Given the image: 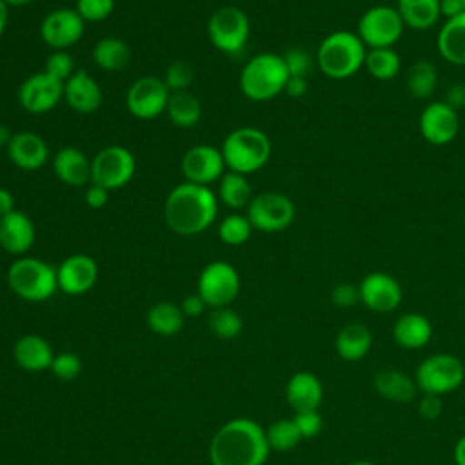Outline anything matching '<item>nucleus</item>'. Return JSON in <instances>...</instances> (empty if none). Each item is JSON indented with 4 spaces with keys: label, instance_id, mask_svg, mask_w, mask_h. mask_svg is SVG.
<instances>
[{
    "label": "nucleus",
    "instance_id": "39448f33",
    "mask_svg": "<svg viewBox=\"0 0 465 465\" xmlns=\"http://www.w3.org/2000/svg\"><path fill=\"white\" fill-rule=\"evenodd\" d=\"M222 156L227 171L251 174L265 167L271 158V138L258 127H238L222 142Z\"/></svg>",
    "mask_w": 465,
    "mask_h": 465
},
{
    "label": "nucleus",
    "instance_id": "603ef678",
    "mask_svg": "<svg viewBox=\"0 0 465 465\" xmlns=\"http://www.w3.org/2000/svg\"><path fill=\"white\" fill-rule=\"evenodd\" d=\"M445 102L454 107L456 111L465 105V85L463 84H452L445 93Z\"/></svg>",
    "mask_w": 465,
    "mask_h": 465
},
{
    "label": "nucleus",
    "instance_id": "0eeeda50",
    "mask_svg": "<svg viewBox=\"0 0 465 465\" xmlns=\"http://www.w3.org/2000/svg\"><path fill=\"white\" fill-rule=\"evenodd\" d=\"M414 381L421 394L443 396L458 391L465 381L463 361L449 352L427 356L414 372Z\"/></svg>",
    "mask_w": 465,
    "mask_h": 465
},
{
    "label": "nucleus",
    "instance_id": "2eb2a0df",
    "mask_svg": "<svg viewBox=\"0 0 465 465\" xmlns=\"http://www.w3.org/2000/svg\"><path fill=\"white\" fill-rule=\"evenodd\" d=\"M85 22L71 7L49 11L40 22V36L44 44L54 51H65L84 36Z\"/></svg>",
    "mask_w": 465,
    "mask_h": 465
},
{
    "label": "nucleus",
    "instance_id": "aec40b11",
    "mask_svg": "<svg viewBox=\"0 0 465 465\" xmlns=\"http://www.w3.org/2000/svg\"><path fill=\"white\" fill-rule=\"evenodd\" d=\"M7 156L20 171H38L49 160V147L45 140L33 131L15 133L7 143Z\"/></svg>",
    "mask_w": 465,
    "mask_h": 465
},
{
    "label": "nucleus",
    "instance_id": "4c0bfd02",
    "mask_svg": "<svg viewBox=\"0 0 465 465\" xmlns=\"http://www.w3.org/2000/svg\"><path fill=\"white\" fill-rule=\"evenodd\" d=\"M252 225L247 218V214H240V213H231L227 214L220 225H218V238L225 243V245H243L251 234H252Z\"/></svg>",
    "mask_w": 465,
    "mask_h": 465
},
{
    "label": "nucleus",
    "instance_id": "a19ab883",
    "mask_svg": "<svg viewBox=\"0 0 465 465\" xmlns=\"http://www.w3.org/2000/svg\"><path fill=\"white\" fill-rule=\"evenodd\" d=\"M74 9L84 22H102L114 11V0H76Z\"/></svg>",
    "mask_w": 465,
    "mask_h": 465
},
{
    "label": "nucleus",
    "instance_id": "a18cd8bd",
    "mask_svg": "<svg viewBox=\"0 0 465 465\" xmlns=\"http://www.w3.org/2000/svg\"><path fill=\"white\" fill-rule=\"evenodd\" d=\"M292 421L296 423L302 438H314L322 430V425H323V420L318 411L296 412Z\"/></svg>",
    "mask_w": 465,
    "mask_h": 465
},
{
    "label": "nucleus",
    "instance_id": "052dcab7",
    "mask_svg": "<svg viewBox=\"0 0 465 465\" xmlns=\"http://www.w3.org/2000/svg\"><path fill=\"white\" fill-rule=\"evenodd\" d=\"M349 465H376V463H372V461H369V460H358V461H352V463H349Z\"/></svg>",
    "mask_w": 465,
    "mask_h": 465
},
{
    "label": "nucleus",
    "instance_id": "f03ea898",
    "mask_svg": "<svg viewBox=\"0 0 465 465\" xmlns=\"http://www.w3.org/2000/svg\"><path fill=\"white\" fill-rule=\"evenodd\" d=\"M218 196L209 185L182 182L171 189L163 203L165 225L180 236H194L213 225Z\"/></svg>",
    "mask_w": 465,
    "mask_h": 465
},
{
    "label": "nucleus",
    "instance_id": "6e6552de",
    "mask_svg": "<svg viewBox=\"0 0 465 465\" xmlns=\"http://www.w3.org/2000/svg\"><path fill=\"white\" fill-rule=\"evenodd\" d=\"M405 24L396 7L387 4H378L369 7L358 20L356 35L367 49L394 47L401 38Z\"/></svg>",
    "mask_w": 465,
    "mask_h": 465
},
{
    "label": "nucleus",
    "instance_id": "ddd939ff",
    "mask_svg": "<svg viewBox=\"0 0 465 465\" xmlns=\"http://www.w3.org/2000/svg\"><path fill=\"white\" fill-rule=\"evenodd\" d=\"M169 96L171 91L163 78L140 76L127 89L125 107L138 120H153L165 113Z\"/></svg>",
    "mask_w": 465,
    "mask_h": 465
},
{
    "label": "nucleus",
    "instance_id": "e433bc0d",
    "mask_svg": "<svg viewBox=\"0 0 465 465\" xmlns=\"http://www.w3.org/2000/svg\"><path fill=\"white\" fill-rule=\"evenodd\" d=\"M265 436L271 450H276V452H289L303 440L296 423L285 418L272 421L269 429H265Z\"/></svg>",
    "mask_w": 465,
    "mask_h": 465
},
{
    "label": "nucleus",
    "instance_id": "864d4df0",
    "mask_svg": "<svg viewBox=\"0 0 465 465\" xmlns=\"http://www.w3.org/2000/svg\"><path fill=\"white\" fill-rule=\"evenodd\" d=\"M440 9H441V18L445 20L465 13V7L460 4V0H440Z\"/></svg>",
    "mask_w": 465,
    "mask_h": 465
},
{
    "label": "nucleus",
    "instance_id": "49530a36",
    "mask_svg": "<svg viewBox=\"0 0 465 465\" xmlns=\"http://www.w3.org/2000/svg\"><path fill=\"white\" fill-rule=\"evenodd\" d=\"M331 302L340 307V309H347V307H354L360 302V291L358 285L349 283V282H341L338 285L332 287L331 291Z\"/></svg>",
    "mask_w": 465,
    "mask_h": 465
},
{
    "label": "nucleus",
    "instance_id": "f257e3e1",
    "mask_svg": "<svg viewBox=\"0 0 465 465\" xmlns=\"http://www.w3.org/2000/svg\"><path fill=\"white\" fill-rule=\"evenodd\" d=\"M269 452L265 429L249 418L223 423L209 445L213 465H263Z\"/></svg>",
    "mask_w": 465,
    "mask_h": 465
},
{
    "label": "nucleus",
    "instance_id": "a878e982",
    "mask_svg": "<svg viewBox=\"0 0 465 465\" xmlns=\"http://www.w3.org/2000/svg\"><path fill=\"white\" fill-rule=\"evenodd\" d=\"M392 338L401 349H421L432 338V323L420 312H405L394 322Z\"/></svg>",
    "mask_w": 465,
    "mask_h": 465
},
{
    "label": "nucleus",
    "instance_id": "20e7f679",
    "mask_svg": "<svg viewBox=\"0 0 465 465\" xmlns=\"http://www.w3.org/2000/svg\"><path fill=\"white\" fill-rule=\"evenodd\" d=\"M289 71L282 54L258 53L247 60L240 73V91L252 102H269L285 91Z\"/></svg>",
    "mask_w": 465,
    "mask_h": 465
},
{
    "label": "nucleus",
    "instance_id": "4468645a",
    "mask_svg": "<svg viewBox=\"0 0 465 465\" xmlns=\"http://www.w3.org/2000/svg\"><path fill=\"white\" fill-rule=\"evenodd\" d=\"M64 98V82L45 71L29 74L18 87V104L29 114H45Z\"/></svg>",
    "mask_w": 465,
    "mask_h": 465
},
{
    "label": "nucleus",
    "instance_id": "8fccbe9b",
    "mask_svg": "<svg viewBox=\"0 0 465 465\" xmlns=\"http://www.w3.org/2000/svg\"><path fill=\"white\" fill-rule=\"evenodd\" d=\"M205 307H207V303L203 302V298H202L198 292L185 296V298L182 300V305H180L183 316H191V318L200 316Z\"/></svg>",
    "mask_w": 465,
    "mask_h": 465
},
{
    "label": "nucleus",
    "instance_id": "680f3d73",
    "mask_svg": "<svg viewBox=\"0 0 465 465\" xmlns=\"http://www.w3.org/2000/svg\"><path fill=\"white\" fill-rule=\"evenodd\" d=\"M460 4H461V5H463V7H465V0H460Z\"/></svg>",
    "mask_w": 465,
    "mask_h": 465
},
{
    "label": "nucleus",
    "instance_id": "b1692460",
    "mask_svg": "<svg viewBox=\"0 0 465 465\" xmlns=\"http://www.w3.org/2000/svg\"><path fill=\"white\" fill-rule=\"evenodd\" d=\"M285 398L294 412L318 411L323 400V385L316 374L309 371H300L289 378L285 387Z\"/></svg>",
    "mask_w": 465,
    "mask_h": 465
},
{
    "label": "nucleus",
    "instance_id": "f704fd0d",
    "mask_svg": "<svg viewBox=\"0 0 465 465\" xmlns=\"http://www.w3.org/2000/svg\"><path fill=\"white\" fill-rule=\"evenodd\" d=\"M365 71L380 82H389L396 78L401 71V58L394 51V47H378V49H367Z\"/></svg>",
    "mask_w": 465,
    "mask_h": 465
},
{
    "label": "nucleus",
    "instance_id": "412c9836",
    "mask_svg": "<svg viewBox=\"0 0 465 465\" xmlns=\"http://www.w3.org/2000/svg\"><path fill=\"white\" fill-rule=\"evenodd\" d=\"M36 240V227L24 211L0 216V247L15 256H24Z\"/></svg>",
    "mask_w": 465,
    "mask_h": 465
},
{
    "label": "nucleus",
    "instance_id": "13d9d810",
    "mask_svg": "<svg viewBox=\"0 0 465 465\" xmlns=\"http://www.w3.org/2000/svg\"><path fill=\"white\" fill-rule=\"evenodd\" d=\"M11 136H13L11 131L4 124H0V147H7Z\"/></svg>",
    "mask_w": 465,
    "mask_h": 465
},
{
    "label": "nucleus",
    "instance_id": "72a5a7b5",
    "mask_svg": "<svg viewBox=\"0 0 465 465\" xmlns=\"http://www.w3.org/2000/svg\"><path fill=\"white\" fill-rule=\"evenodd\" d=\"M165 113L176 127L189 129L200 122L202 105L198 98L193 96L189 91H176V93H171Z\"/></svg>",
    "mask_w": 465,
    "mask_h": 465
},
{
    "label": "nucleus",
    "instance_id": "bf43d9fd",
    "mask_svg": "<svg viewBox=\"0 0 465 465\" xmlns=\"http://www.w3.org/2000/svg\"><path fill=\"white\" fill-rule=\"evenodd\" d=\"M9 7H18V5H27V4H31L33 0H4Z\"/></svg>",
    "mask_w": 465,
    "mask_h": 465
},
{
    "label": "nucleus",
    "instance_id": "c9c22d12",
    "mask_svg": "<svg viewBox=\"0 0 465 465\" xmlns=\"http://www.w3.org/2000/svg\"><path fill=\"white\" fill-rule=\"evenodd\" d=\"M183 312L173 302H158L147 311V325L160 336H174L183 327Z\"/></svg>",
    "mask_w": 465,
    "mask_h": 465
},
{
    "label": "nucleus",
    "instance_id": "3c124183",
    "mask_svg": "<svg viewBox=\"0 0 465 465\" xmlns=\"http://www.w3.org/2000/svg\"><path fill=\"white\" fill-rule=\"evenodd\" d=\"M309 89V82L305 76H289L285 84V91L291 98H302Z\"/></svg>",
    "mask_w": 465,
    "mask_h": 465
},
{
    "label": "nucleus",
    "instance_id": "4d7b16f0",
    "mask_svg": "<svg viewBox=\"0 0 465 465\" xmlns=\"http://www.w3.org/2000/svg\"><path fill=\"white\" fill-rule=\"evenodd\" d=\"M7 22H9V5L4 0H0V36L4 35Z\"/></svg>",
    "mask_w": 465,
    "mask_h": 465
},
{
    "label": "nucleus",
    "instance_id": "9d476101",
    "mask_svg": "<svg viewBox=\"0 0 465 465\" xmlns=\"http://www.w3.org/2000/svg\"><path fill=\"white\" fill-rule=\"evenodd\" d=\"M245 214L254 231L280 232L292 225L296 218V207L287 194L267 191L252 196Z\"/></svg>",
    "mask_w": 465,
    "mask_h": 465
},
{
    "label": "nucleus",
    "instance_id": "dca6fc26",
    "mask_svg": "<svg viewBox=\"0 0 465 465\" xmlns=\"http://www.w3.org/2000/svg\"><path fill=\"white\" fill-rule=\"evenodd\" d=\"M418 127L430 145H447L460 131V114L445 100H434L421 109Z\"/></svg>",
    "mask_w": 465,
    "mask_h": 465
},
{
    "label": "nucleus",
    "instance_id": "6e6d98bb",
    "mask_svg": "<svg viewBox=\"0 0 465 465\" xmlns=\"http://www.w3.org/2000/svg\"><path fill=\"white\" fill-rule=\"evenodd\" d=\"M454 463L465 465V434L454 445Z\"/></svg>",
    "mask_w": 465,
    "mask_h": 465
},
{
    "label": "nucleus",
    "instance_id": "f3484780",
    "mask_svg": "<svg viewBox=\"0 0 465 465\" xmlns=\"http://www.w3.org/2000/svg\"><path fill=\"white\" fill-rule=\"evenodd\" d=\"M180 167L185 182L198 185H211L213 182H218L227 169L222 151L207 143L189 147L182 156Z\"/></svg>",
    "mask_w": 465,
    "mask_h": 465
},
{
    "label": "nucleus",
    "instance_id": "f8f14e48",
    "mask_svg": "<svg viewBox=\"0 0 465 465\" xmlns=\"http://www.w3.org/2000/svg\"><path fill=\"white\" fill-rule=\"evenodd\" d=\"M207 307H229L240 292V274L229 262H211L198 276L196 291Z\"/></svg>",
    "mask_w": 465,
    "mask_h": 465
},
{
    "label": "nucleus",
    "instance_id": "7c9ffc66",
    "mask_svg": "<svg viewBox=\"0 0 465 465\" xmlns=\"http://www.w3.org/2000/svg\"><path fill=\"white\" fill-rule=\"evenodd\" d=\"M91 56L102 71L116 73V71H122L129 64L131 49L118 36H104L94 44Z\"/></svg>",
    "mask_w": 465,
    "mask_h": 465
},
{
    "label": "nucleus",
    "instance_id": "7ed1b4c3",
    "mask_svg": "<svg viewBox=\"0 0 465 465\" xmlns=\"http://www.w3.org/2000/svg\"><path fill=\"white\" fill-rule=\"evenodd\" d=\"M367 47L356 31L338 29L323 36L316 49L314 62L318 69L331 80H345L354 76L365 62Z\"/></svg>",
    "mask_w": 465,
    "mask_h": 465
},
{
    "label": "nucleus",
    "instance_id": "5fc2aeb1",
    "mask_svg": "<svg viewBox=\"0 0 465 465\" xmlns=\"http://www.w3.org/2000/svg\"><path fill=\"white\" fill-rule=\"evenodd\" d=\"M15 211V196L9 189L0 187V216Z\"/></svg>",
    "mask_w": 465,
    "mask_h": 465
},
{
    "label": "nucleus",
    "instance_id": "9b49d317",
    "mask_svg": "<svg viewBox=\"0 0 465 465\" xmlns=\"http://www.w3.org/2000/svg\"><path fill=\"white\" fill-rule=\"evenodd\" d=\"M136 173V158L124 145H107L91 160V183H98L107 191L127 185Z\"/></svg>",
    "mask_w": 465,
    "mask_h": 465
},
{
    "label": "nucleus",
    "instance_id": "37998d69",
    "mask_svg": "<svg viewBox=\"0 0 465 465\" xmlns=\"http://www.w3.org/2000/svg\"><path fill=\"white\" fill-rule=\"evenodd\" d=\"M282 56L287 65L289 76H305L307 78V74L312 69V64H316V62H312V56L303 47H291Z\"/></svg>",
    "mask_w": 465,
    "mask_h": 465
},
{
    "label": "nucleus",
    "instance_id": "c85d7f7f",
    "mask_svg": "<svg viewBox=\"0 0 465 465\" xmlns=\"http://www.w3.org/2000/svg\"><path fill=\"white\" fill-rule=\"evenodd\" d=\"M371 347L372 334L363 323H347L338 331L334 338L336 354L345 361H360L369 354Z\"/></svg>",
    "mask_w": 465,
    "mask_h": 465
},
{
    "label": "nucleus",
    "instance_id": "09e8293b",
    "mask_svg": "<svg viewBox=\"0 0 465 465\" xmlns=\"http://www.w3.org/2000/svg\"><path fill=\"white\" fill-rule=\"evenodd\" d=\"M109 193L105 187L98 185V183H91L85 191V203L91 207V209H102L107 205L109 202Z\"/></svg>",
    "mask_w": 465,
    "mask_h": 465
},
{
    "label": "nucleus",
    "instance_id": "6ab92c4d",
    "mask_svg": "<svg viewBox=\"0 0 465 465\" xmlns=\"http://www.w3.org/2000/svg\"><path fill=\"white\" fill-rule=\"evenodd\" d=\"M56 280L58 289L65 294H85L94 287L98 280V263L89 254H71L56 267Z\"/></svg>",
    "mask_w": 465,
    "mask_h": 465
},
{
    "label": "nucleus",
    "instance_id": "de8ad7c7",
    "mask_svg": "<svg viewBox=\"0 0 465 465\" xmlns=\"http://www.w3.org/2000/svg\"><path fill=\"white\" fill-rule=\"evenodd\" d=\"M443 411V403H441V396H434V394H421L420 401H418V414L423 420H436Z\"/></svg>",
    "mask_w": 465,
    "mask_h": 465
},
{
    "label": "nucleus",
    "instance_id": "2f4dec72",
    "mask_svg": "<svg viewBox=\"0 0 465 465\" xmlns=\"http://www.w3.org/2000/svg\"><path fill=\"white\" fill-rule=\"evenodd\" d=\"M251 200L252 189L247 176L234 171H225L223 176L218 180V202L232 211H238L242 207H247Z\"/></svg>",
    "mask_w": 465,
    "mask_h": 465
},
{
    "label": "nucleus",
    "instance_id": "c03bdc74",
    "mask_svg": "<svg viewBox=\"0 0 465 465\" xmlns=\"http://www.w3.org/2000/svg\"><path fill=\"white\" fill-rule=\"evenodd\" d=\"M51 371L54 372L56 378L71 381V380H74L80 374L82 361H80V358L74 352H60V354H56L53 358Z\"/></svg>",
    "mask_w": 465,
    "mask_h": 465
},
{
    "label": "nucleus",
    "instance_id": "5701e85b",
    "mask_svg": "<svg viewBox=\"0 0 465 465\" xmlns=\"http://www.w3.org/2000/svg\"><path fill=\"white\" fill-rule=\"evenodd\" d=\"M56 178L69 187H84L91 182V160L78 147L67 145L56 151L53 158Z\"/></svg>",
    "mask_w": 465,
    "mask_h": 465
},
{
    "label": "nucleus",
    "instance_id": "1a4fd4ad",
    "mask_svg": "<svg viewBox=\"0 0 465 465\" xmlns=\"http://www.w3.org/2000/svg\"><path fill=\"white\" fill-rule=\"evenodd\" d=\"M251 35L249 16L236 5L218 7L207 22L209 42L222 53H240Z\"/></svg>",
    "mask_w": 465,
    "mask_h": 465
},
{
    "label": "nucleus",
    "instance_id": "423d86ee",
    "mask_svg": "<svg viewBox=\"0 0 465 465\" xmlns=\"http://www.w3.org/2000/svg\"><path fill=\"white\" fill-rule=\"evenodd\" d=\"M7 283L16 296L27 302H45L58 289L56 269L33 256H20L9 265Z\"/></svg>",
    "mask_w": 465,
    "mask_h": 465
},
{
    "label": "nucleus",
    "instance_id": "79ce46f5",
    "mask_svg": "<svg viewBox=\"0 0 465 465\" xmlns=\"http://www.w3.org/2000/svg\"><path fill=\"white\" fill-rule=\"evenodd\" d=\"M44 71L60 82H65L74 73V60L67 51H53L45 58Z\"/></svg>",
    "mask_w": 465,
    "mask_h": 465
},
{
    "label": "nucleus",
    "instance_id": "ea45409f",
    "mask_svg": "<svg viewBox=\"0 0 465 465\" xmlns=\"http://www.w3.org/2000/svg\"><path fill=\"white\" fill-rule=\"evenodd\" d=\"M193 67L185 60H174L171 65H167L163 82L171 93L187 91V87L193 84Z\"/></svg>",
    "mask_w": 465,
    "mask_h": 465
},
{
    "label": "nucleus",
    "instance_id": "a211bd4d",
    "mask_svg": "<svg viewBox=\"0 0 465 465\" xmlns=\"http://www.w3.org/2000/svg\"><path fill=\"white\" fill-rule=\"evenodd\" d=\"M360 302L372 312H392L400 307L403 292L398 280L387 272L374 271L361 278L358 283Z\"/></svg>",
    "mask_w": 465,
    "mask_h": 465
},
{
    "label": "nucleus",
    "instance_id": "cd10ccee",
    "mask_svg": "<svg viewBox=\"0 0 465 465\" xmlns=\"http://www.w3.org/2000/svg\"><path fill=\"white\" fill-rule=\"evenodd\" d=\"M372 387L381 398L396 403L412 401L418 392L414 378H411L407 372L400 369H391V367L381 369L374 374Z\"/></svg>",
    "mask_w": 465,
    "mask_h": 465
},
{
    "label": "nucleus",
    "instance_id": "bb28decb",
    "mask_svg": "<svg viewBox=\"0 0 465 465\" xmlns=\"http://www.w3.org/2000/svg\"><path fill=\"white\" fill-rule=\"evenodd\" d=\"M440 56L452 65H465V13L445 20L436 36Z\"/></svg>",
    "mask_w": 465,
    "mask_h": 465
},
{
    "label": "nucleus",
    "instance_id": "58836bf2",
    "mask_svg": "<svg viewBox=\"0 0 465 465\" xmlns=\"http://www.w3.org/2000/svg\"><path fill=\"white\" fill-rule=\"evenodd\" d=\"M209 327L218 338L231 340L242 332L243 323L240 314L231 307H216L209 314Z\"/></svg>",
    "mask_w": 465,
    "mask_h": 465
},
{
    "label": "nucleus",
    "instance_id": "c756f323",
    "mask_svg": "<svg viewBox=\"0 0 465 465\" xmlns=\"http://www.w3.org/2000/svg\"><path fill=\"white\" fill-rule=\"evenodd\" d=\"M396 9L405 27L414 31L432 29L441 20L440 0H396Z\"/></svg>",
    "mask_w": 465,
    "mask_h": 465
},
{
    "label": "nucleus",
    "instance_id": "4be33fe9",
    "mask_svg": "<svg viewBox=\"0 0 465 465\" xmlns=\"http://www.w3.org/2000/svg\"><path fill=\"white\" fill-rule=\"evenodd\" d=\"M64 100L73 111L91 114L102 105L104 94L98 82L87 71L80 69L64 82Z\"/></svg>",
    "mask_w": 465,
    "mask_h": 465
},
{
    "label": "nucleus",
    "instance_id": "473e14b6",
    "mask_svg": "<svg viewBox=\"0 0 465 465\" xmlns=\"http://www.w3.org/2000/svg\"><path fill=\"white\" fill-rule=\"evenodd\" d=\"M405 87L416 100H427L438 87V69L430 60L414 62L405 76Z\"/></svg>",
    "mask_w": 465,
    "mask_h": 465
},
{
    "label": "nucleus",
    "instance_id": "393cba45",
    "mask_svg": "<svg viewBox=\"0 0 465 465\" xmlns=\"http://www.w3.org/2000/svg\"><path fill=\"white\" fill-rule=\"evenodd\" d=\"M13 356L15 361L29 372L51 369L54 358L49 341L38 334H24L22 338H18L13 347Z\"/></svg>",
    "mask_w": 465,
    "mask_h": 465
}]
</instances>
